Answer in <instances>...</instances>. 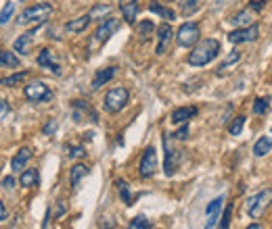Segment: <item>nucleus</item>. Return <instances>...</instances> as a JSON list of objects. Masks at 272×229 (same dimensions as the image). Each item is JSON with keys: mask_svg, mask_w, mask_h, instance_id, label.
<instances>
[{"mask_svg": "<svg viewBox=\"0 0 272 229\" xmlns=\"http://www.w3.org/2000/svg\"><path fill=\"white\" fill-rule=\"evenodd\" d=\"M36 31H38V27H34V29L25 31V34H23L21 38H17V40H15V44H13L15 52H19V54H25V52H27V48H29V44H32V38L36 36Z\"/></svg>", "mask_w": 272, "mask_h": 229, "instance_id": "nucleus-19", "label": "nucleus"}, {"mask_svg": "<svg viewBox=\"0 0 272 229\" xmlns=\"http://www.w3.org/2000/svg\"><path fill=\"white\" fill-rule=\"evenodd\" d=\"M13 13H15V5H13V3H9L3 11H0V25H5V23L13 17Z\"/></svg>", "mask_w": 272, "mask_h": 229, "instance_id": "nucleus-36", "label": "nucleus"}, {"mask_svg": "<svg viewBox=\"0 0 272 229\" xmlns=\"http://www.w3.org/2000/svg\"><path fill=\"white\" fill-rule=\"evenodd\" d=\"M239 58H241V52H239V50H232V52H230V54H228V56H226V58L218 65V73H224V71L230 67V65H234Z\"/></svg>", "mask_w": 272, "mask_h": 229, "instance_id": "nucleus-29", "label": "nucleus"}, {"mask_svg": "<svg viewBox=\"0 0 272 229\" xmlns=\"http://www.w3.org/2000/svg\"><path fill=\"white\" fill-rule=\"evenodd\" d=\"M117 190H119V196H122V200L130 206V204H132V194H130V190H128V183L122 181V179H117Z\"/></svg>", "mask_w": 272, "mask_h": 229, "instance_id": "nucleus-31", "label": "nucleus"}, {"mask_svg": "<svg viewBox=\"0 0 272 229\" xmlns=\"http://www.w3.org/2000/svg\"><path fill=\"white\" fill-rule=\"evenodd\" d=\"M57 127H59V123H57V119H50L46 125H44V129H42V132H44V136H52L55 132H57Z\"/></svg>", "mask_w": 272, "mask_h": 229, "instance_id": "nucleus-39", "label": "nucleus"}, {"mask_svg": "<svg viewBox=\"0 0 272 229\" xmlns=\"http://www.w3.org/2000/svg\"><path fill=\"white\" fill-rule=\"evenodd\" d=\"M67 154H69V158H84L86 156V150L82 148V146H67Z\"/></svg>", "mask_w": 272, "mask_h": 229, "instance_id": "nucleus-38", "label": "nucleus"}, {"mask_svg": "<svg viewBox=\"0 0 272 229\" xmlns=\"http://www.w3.org/2000/svg\"><path fill=\"white\" fill-rule=\"evenodd\" d=\"M243 125H245V117H243V115L234 117L232 123H230V127H228L230 136H241V132H243Z\"/></svg>", "mask_w": 272, "mask_h": 229, "instance_id": "nucleus-30", "label": "nucleus"}, {"mask_svg": "<svg viewBox=\"0 0 272 229\" xmlns=\"http://www.w3.org/2000/svg\"><path fill=\"white\" fill-rule=\"evenodd\" d=\"M36 63H38V67H40V69H48V71L55 73V75H61V65H59V60H57V56H55L52 50L44 48V50L38 54Z\"/></svg>", "mask_w": 272, "mask_h": 229, "instance_id": "nucleus-11", "label": "nucleus"}, {"mask_svg": "<svg viewBox=\"0 0 272 229\" xmlns=\"http://www.w3.org/2000/svg\"><path fill=\"white\" fill-rule=\"evenodd\" d=\"M128 229H151V221H149L147 217H142V215H138V217H134V219L130 221V225H128Z\"/></svg>", "mask_w": 272, "mask_h": 229, "instance_id": "nucleus-32", "label": "nucleus"}, {"mask_svg": "<svg viewBox=\"0 0 272 229\" xmlns=\"http://www.w3.org/2000/svg\"><path fill=\"white\" fill-rule=\"evenodd\" d=\"M71 111H74V119L80 123V121H84L86 117L93 121V123H97L99 121V115L95 113V109L90 107V105H86L84 100H74L71 102Z\"/></svg>", "mask_w": 272, "mask_h": 229, "instance_id": "nucleus-12", "label": "nucleus"}, {"mask_svg": "<svg viewBox=\"0 0 272 229\" xmlns=\"http://www.w3.org/2000/svg\"><path fill=\"white\" fill-rule=\"evenodd\" d=\"M220 54V42L216 38H207L201 40L199 44H195V48L189 54V65L193 67H203V65H209L216 56Z\"/></svg>", "mask_w": 272, "mask_h": 229, "instance_id": "nucleus-1", "label": "nucleus"}, {"mask_svg": "<svg viewBox=\"0 0 272 229\" xmlns=\"http://www.w3.org/2000/svg\"><path fill=\"white\" fill-rule=\"evenodd\" d=\"M13 183H15L13 177H5V179H3V185H5V188H13Z\"/></svg>", "mask_w": 272, "mask_h": 229, "instance_id": "nucleus-43", "label": "nucleus"}, {"mask_svg": "<svg viewBox=\"0 0 272 229\" xmlns=\"http://www.w3.org/2000/svg\"><path fill=\"white\" fill-rule=\"evenodd\" d=\"M222 204H224V196H218L216 200H211V202L207 204V209H205V217H207V221H205V229H214V225H216L218 219H220Z\"/></svg>", "mask_w": 272, "mask_h": 229, "instance_id": "nucleus-13", "label": "nucleus"}, {"mask_svg": "<svg viewBox=\"0 0 272 229\" xmlns=\"http://www.w3.org/2000/svg\"><path fill=\"white\" fill-rule=\"evenodd\" d=\"M157 167H159V160H157V152L153 146H149L144 152H142V158H140V165H138V173L140 177H151L157 173Z\"/></svg>", "mask_w": 272, "mask_h": 229, "instance_id": "nucleus-7", "label": "nucleus"}, {"mask_svg": "<svg viewBox=\"0 0 272 229\" xmlns=\"http://www.w3.org/2000/svg\"><path fill=\"white\" fill-rule=\"evenodd\" d=\"M9 111H11L9 105H7L5 100H0V117H3V115H9Z\"/></svg>", "mask_w": 272, "mask_h": 229, "instance_id": "nucleus-42", "label": "nucleus"}, {"mask_svg": "<svg viewBox=\"0 0 272 229\" xmlns=\"http://www.w3.org/2000/svg\"><path fill=\"white\" fill-rule=\"evenodd\" d=\"M86 175H88V167H86V165H82V162L74 165V167H71V173H69V181H71V185L76 188Z\"/></svg>", "mask_w": 272, "mask_h": 229, "instance_id": "nucleus-23", "label": "nucleus"}, {"mask_svg": "<svg viewBox=\"0 0 272 229\" xmlns=\"http://www.w3.org/2000/svg\"><path fill=\"white\" fill-rule=\"evenodd\" d=\"M197 107H180V109H176L174 113H172V117H170V121L174 123V125H183V123H187L189 119H193V117H197Z\"/></svg>", "mask_w": 272, "mask_h": 229, "instance_id": "nucleus-15", "label": "nucleus"}, {"mask_svg": "<svg viewBox=\"0 0 272 229\" xmlns=\"http://www.w3.org/2000/svg\"><path fill=\"white\" fill-rule=\"evenodd\" d=\"M5 219H7V209L3 202H0V221H5Z\"/></svg>", "mask_w": 272, "mask_h": 229, "instance_id": "nucleus-44", "label": "nucleus"}, {"mask_svg": "<svg viewBox=\"0 0 272 229\" xmlns=\"http://www.w3.org/2000/svg\"><path fill=\"white\" fill-rule=\"evenodd\" d=\"M117 73V67H105V69H99L97 75L93 77V90H101L105 84H109Z\"/></svg>", "mask_w": 272, "mask_h": 229, "instance_id": "nucleus-16", "label": "nucleus"}, {"mask_svg": "<svg viewBox=\"0 0 272 229\" xmlns=\"http://www.w3.org/2000/svg\"><path fill=\"white\" fill-rule=\"evenodd\" d=\"M164 3H174V0H164Z\"/></svg>", "mask_w": 272, "mask_h": 229, "instance_id": "nucleus-46", "label": "nucleus"}, {"mask_svg": "<svg viewBox=\"0 0 272 229\" xmlns=\"http://www.w3.org/2000/svg\"><path fill=\"white\" fill-rule=\"evenodd\" d=\"M174 138H176V140H187V138H189V125L183 123V127H180L178 132L174 134Z\"/></svg>", "mask_w": 272, "mask_h": 229, "instance_id": "nucleus-40", "label": "nucleus"}, {"mask_svg": "<svg viewBox=\"0 0 272 229\" xmlns=\"http://www.w3.org/2000/svg\"><path fill=\"white\" fill-rule=\"evenodd\" d=\"M130 100V92L126 88H113L105 94V100H103V107L107 113H119Z\"/></svg>", "mask_w": 272, "mask_h": 229, "instance_id": "nucleus-3", "label": "nucleus"}, {"mask_svg": "<svg viewBox=\"0 0 272 229\" xmlns=\"http://www.w3.org/2000/svg\"><path fill=\"white\" fill-rule=\"evenodd\" d=\"M272 150V138H260L253 146V154L256 156H266Z\"/></svg>", "mask_w": 272, "mask_h": 229, "instance_id": "nucleus-24", "label": "nucleus"}, {"mask_svg": "<svg viewBox=\"0 0 272 229\" xmlns=\"http://www.w3.org/2000/svg\"><path fill=\"white\" fill-rule=\"evenodd\" d=\"M52 5L48 3H40V5H34V7H29L25 9L21 15H19V23L21 25H29V23H44L50 15H52Z\"/></svg>", "mask_w": 272, "mask_h": 229, "instance_id": "nucleus-2", "label": "nucleus"}, {"mask_svg": "<svg viewBox=\"0 0 272 229\" xmlns=\"http://www.w3.org/2000/svg\"><path fill=\"white\" fill-rule=\"evenodd\" d=\"M232 23L237 27H249V25H253V17H251L249 11H241V13H237L232 17Z\"/></svg>", "mask_w": 272, "mask_h": 229, "instance_id": "nucleus-25", "label": "nucleus"}, {"mask_svg": "<svg viewBox=\"0 0 272 229\" xmlns=\"http://www.w3.org/2000/svg\"><path fill=\"white\" fill-rule=\"evenodd\" d=\"M21 65L19 56L13 54V52H7V50H0V67H7V69H17Z\"/></svg>", "mask_w": 272, "mask_h": 229, "instance_id": "nucleus-22", "label": "nucleus"}, {"mask_svg": "<svg viewBox=\"0 0 272 229\" xmlns=\"http://www.w3.org/2000/svg\"><path fill=\"white\" fill-rule=\"evenodd\" d=\"M164 150H166V162H164V169H166V175H174L176 171V165H178V160H180V152L172 146L170 142V134H164Z\"/></svg>", "mask_w": 272, "mask_h": 229, "instance_id": "nucleus-10", "label": "nucleus"}, {"mask_svg": "<svg viewBox=\"0 0 272 229\" xmlns=\"http://www.w3.org/2000/svg\"><path fill=\"white\" fill-rule=\"evenodd\" d=\"M245 229H264V227H262L260 223H251V225H247Z\"/></svg>", "mask_w": 272, "mask_h": 229, "instance_id": "nucleus-45", "label": "nucleus"}, {"mask_svg": "<svg viewBox=\"0 0 272 229\" xmlns=\"http://www.w3.org/2000/svg\"><path fill=\"white\" fill-rule=\"evenodd\" d=\"M19 183L23 188H36V185H40V173H38V169H25V171H21Z\"/></svg>", "mask_w": 272, "mask_h": 229, "instance_id": "nucleus-20", "label": "nucleus"}, {"mask_svg": "<svg viewBox=\"0 0 272 229\" xmlns=\"http://www.w3.org/2000/svg\"><path fill=\"white\" fill-rule=\"evenodd\" d=\"M155 29V25L151 23V21H140V25H138V36H142V38H149L151 36V31Z\"/></svg>", "mask_w": 272, "mask_h": 229, "instance_id": "nucleus-37", "label": "nucleus"}, {"mask_svg": "<svg viewBox=\"0 0 272 229\" xmlns=\"http://www.w3.org/2000/svg\"><path fill=\"white\" fill-rule=\"evenodd\" d=\"M29 160H32V150H29V148H21V150L15 154V158L11 160V169H13V173H21Z\"/></svg>", "mask_w": 272, "mask_h": 229, "instance_id": "nucleus-18", "label": "nucleus"}, {"mask_svg": "<svg viewBox=\"0 0 272 229\" xmlns=\"http://www.w3.org/2000/svg\"><path fill=\"white\" fill-rule=\"evenodd\" d=\"M119 27V21L115 19V17H107V19H103V23L97 27V31H95V38H93V44H97V46H101V44H105L111 36H113V31Z\"/></svg>", "mask_w": 272, "mask_h": 229, "instance_id": "nucleus-9", "label": "nucleus"}, {"mask_svg": "<svg viewBox=\"0 0 272 229\" xmlns=\"http://www.w3.org/2000/svg\"><path fill=\"white\" fill-rule=\"evenodd\" d=\"M249 9L251 11H262L264 9V0H253V3H249Z\"/></svg>", "mask_w": 272, "mask_h": 229, "instance_id": "nucleus-41", "label": "nucleus"}, {"mask_svg": "<svg viewBox=\"0 0 272 229\" xmlns=\"http://www.w3.org/2000/svg\"><path fill=\"white\" fill-rule=\"evenodd\" d=\"M230 219H232V204H228L224 209V213L220 215V227L218 229H230Z\"/></svg>", "mask_w": 272, "mask_h": 229, "instance_id": "nucleus-33", "label": "nucleus"}, {"mask_svg": "<svg viewBox=\"0 0 272 229\" xmlns=\"http://www.w3.org/2000/svg\"><path fill=\"white\" fill-rule=\"evenodd\" d=\"M270 202H272V190L268 188V190L251 196V198L247 200V204H245V211L251 219H260L264 215V211L270 206Z\"/></svg>", "mask_w": 272, "mask_h": 229, "instance_id": "nucleus-4", "label": "nucleus"}, {"mask_svg": "<svg viewBox=\"0 0 272 229\" xmlns=\"http://www.w3.org/2000/svg\"><path fill=\"white\" fill-rule=\"evenodd\" d=\"M199 36H201L199 25L193 23V21H189V23H183V25L178 27L176 42H178V46H183V48H191V46H195L199 42Z\"/></svg>", "mask_w": 272, "mask_h": 229, "instance_id": "nucleus-5", "label": "nucleus"}, {"mask_svg": "<svg viewBox=\"0 0 272 229\" xmlns=\"http://www.w3.org/2000/svg\"><path fill=\"white\" fill-rule=\"evenodd\" d=\"M93 21L88 15H82V17H78V19H71V21H67V25H65V31H69V34H80V31H84L86 27H88V23Z\"/></svg>", "mask_w": 272, "mask_h": 229, "instance_id": "nucleus-21", "label": "nucleus"}, {"mask_svg": "<svg viewBox=\"0 0 272 229\" xmlns=\"http://www.w3.org/2000/svg\"><path fill=\"white\" fill-rule=\"evenodd\" d=\"M197 7H199V0H180V11H183L185 15L195 13Z\"/></svg>", "mask_w": 272, "mask_h": 229, "instance_id": "nucleus-34", "label": "nucleus"}, {"mask_svg": "<svg viewBox=\"0 0 272 229\" xmlns=\"http://www.w3.org/2000/svg\"><path fill=\"white\" fill-rule=\"evenodd\" d=\"M149 11H151V13H155V15H159V17H164V19H168V21L176 19L174 11H170V9H166V7H161L159 3H151V5H149Z\"/></svg>", "mask_w": 272, "mask_h": 229, "instance_id": "nucleus-27", "label": "nucleus"}, {"mask_svg": "<svg viewBox=\"0 0 272 229\" xmlns=\"http://www.w3.org/2000/svg\"><path fill=\"white\" fill-rule=\"evenodd\" d=\"M25 77H27V71H19V73H15V75H9V77H5V79H0V86H5V88H13V86L21 84Z\"/></svg>", "mask_w": 272, "mask_h": 229, "instance_id": "nucleus-28", "label": "nucleus"}, {"mask_svg": "<svg viewBox=\"0 0 272 229\" xmlns=\"http://www.w3.org/2000/svg\"><path fill=\"white\" fill-rule=\"evenodd\" d=\"M119 11H122L126 23H134L138 15V0H119Z\"/></svg>", "mask_w": 272, "mask_h": 229, "instance_id": "nucleus-17", "label": "nucleus"}, {"mask_svg": "<svg viewBox=\"0 0 272 229\" xmlns=\"http://www.w3.org/2000/svg\"><path fill=\"white\" fill-rule=\"evenodd\" d=\"M172 36H174V31H172L170 23L159 25V29H157V48H155L157 54H164V52L168 50V44H170Z\"/></svg>", "mask_w": 272, "mask_h": 229, "instance_id": "nucleus-14", "label": "nucleus"}, {"mask_svg": "<svg viewBox=\"0 0 272 229\" xmlns=\"http://www.w3.org/2000/svg\"><path fill=\"white\" fill-rule=\"evenodd\" d=\"M111 13V5H97V7H93L90 9V13H88V17L90 19H107V15Z\"/></svg>", "mask_w": 272, "mask_h": 229, "instance_id": "nucleus-26", "label": "nucleus"}, {"mask_svg": "<svg viewBox=\"0 0 272 229\" xmlns=\"http://www.w3.org/2000/svg\"><path fill=\"white\" fill-rule=\"evenodd\" d=\"M260 38V27L253 23L249 27H237L228 34L230 44H243V42H256Z\"/></svg>", "mask_w": 272, "mask_h": 229, "instance_id": "nucleus-8", "label": "nucleus"}, {"mask_svg": "<svg viewBox=\"0 0 272 229\" xmlns=\"http://www.w3.org/2000/svg\"><path fill=\"white\" fill-rule=\"evenodd\" d=\"M268 98H258V100L253 102V115H264L268 111Z\"/></svg>", "mask_w": 272, "mask_h": 229, "instance_id": "nucleus-35", "label": "nucleus"}, {"mask_svg": "<svg viewBox=\"0 0 272 229\" xmlns=\"http://www.w3.org/2000/svg\"><path fill=\"white\" fill-rule=\"evenodd\" d=\"M25 98L29 102H48L50 98H52V90L44 84V81H32V84H27L25 90H23Z\"/></svg>", "mask_w": 272, "mask_h": 229, "instance_id": "nucleus-6", "label": "nucleus"}]
</instances>
